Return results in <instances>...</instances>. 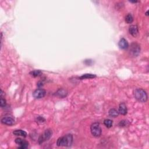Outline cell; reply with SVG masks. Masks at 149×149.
Returning a JSON list of instances; mask_svg holds the SVG:
<instances>
[{
    "mask_svg": "<svg viewBox=\"0 0 149 149\" xmlns=\"http://www.w3.org/2000/svg\"><path fill=\"white\" fill-rule=\"evenodd\" d=\"M108 113H109V116H111V117H114V118L117 117L119 114V112L115 108L111 109L109 111Z\"/></svg>",
    "mask_w": 149,
    "mask_h": 149,
    "instance_id": "5bb4252c",
    "label": "cell"
},
{
    "mask_svg": "<svg viewBox=\"0 0 149 149\" xmlns=\"http://www.w3.org/2000/svg\"><path fill=\"white\" fill-rule=\"evenodd\" d=\"M15 143L19 145V148L22 149H26L29 146V143L26 141V140H23L20 138H17L15 140Z\"/></svg>",
    "mask_w": 149,
    "mask_h": 149,
    "instance_id": "ba28073f",
    "label": "cell"
},
{
    "mask_svg": "<svg viewBox=\"0 0 149 149\" xmlns=\"http://www.w3.org/2000/svg\"><path fill=\"white\" fill-rule=\"evenodd\" d=\"M73 143V136L71 134H66L63 137L59 138L57 142L58 146H71Z\"/></svg>",
    "mask_w": 149,
    "mask_h": 149,
    "instance_id": "6da1fadb",
    "label": "cell"
},
{
    "mask_svg": "<svg viewBox=\"0 0 149 149\" xmlns=\"http://www.w3.org/2000/svg\"><path fill=\"white\" fill-rule=\"evenodd\" d=\"M56 94H57V96H58L59 97L64 98V97L67 96V92L65 90L63 89H60L58 90L57 92L56 93Z\"/></svg>",
    "mask_w": 149,
    "mask_h": 149,
    "instance_id": "7c38bea8",
    "label": "cell"
},
{
    "mask_svg": "<svg viewBox=\"0 0 149 149\" xmlns=\"http://www.w3.org/2000/svg\"><path fill=\"white\" fill-rule=\"evenodd\" d=\"M134 96L138 101L141 103H145L147 100V94L142 89H136L134 91Z\"/></svg>",
    "mask_w": 149,
    "mask_h": 149,
    "instance_id": "7a4b0ae2",
    "label": "cell"
},
{
    "mask_svg": "<svg viewBox=\"0 0 149 149\" xmlns=\"http://www.w3.org/2000/svg\"><path fill=\"white\" fill-rule=\"evenodd\" d=\"M140 52V47L138 43H133L131 44L130 48V53L134 57H137Z\"/></svg>",
    "mask_w": 149,
    "mask_h": 149,
    "instance_id": "5b68a950",
    "label": "cell"
},
{
    "mask_svg": "<svg viewBox=\"0 0 149 149\" xmlns=\"http://www.w3.org/2000/svg\"><path fill=\"white\" fill-rule=\"evenodd\" d=\"M146 15H147H147H148V11L146 12Z\"/></svg>",
    "mask_w": 149,
    "mask_h": 149,
    "instance_id": "7402d4cb",
    "label": "cell"
},
{
    "mask_svg": "<svg viewBox=\"0 0 149 149\" xmlns=\"http://www.w3.org/2000/svg\"><path fill=\"white\" fill-rule=\"evenodd\" d=\"M1 122L4 125L11 126L15 123V119L12 115H5L1 119Z\"/></svg>",
    "mask_w": 149,
    "mask_h": 149,
    "instance_id": "8992f818",
    "label": "cell"
},
{
    "mask_svg": "<svg viewBox=\"0 0 149 149\" xmlns=\"http://www.w3.org/2000/svg\"><path fill=\"white\" fill-rule=\"evenodd\" d=\"M104 125L107 128H110L112 127V126H113V122L112 120L109 119H105L104 121Z\"/></svg>",
    "mask_w": 149,
    "mask_h": 149,
    "instance_id": "e0dca14e",
    "label": "cell"
},
{
    "mask_svg": "<svg viewBox=\"0 0 149 149\" xmlns=\"http://www.w3.org/2000/svg\"><path fill=\"white\" fill-rule=\"evenodd\" d=\"M118 45L119 48L121 49H125L128 48V47H129V44H128V42L126 39L122 38L119 40Z\"/></svg>",
    "mask_w": 149,
    "mask_h": 149,
    "instance_id": "30bf717a",
    "label": "cell"
},
{
    "mask_svg": "<svg viewBox=\"0 0 149 149\" xmlns=\"http://www.w3.org/2000/svg\"><path fill=\"white\" fill-rule=\"evenodd\" d=\"M133 21V18L130 14H128L125 17V22L128 24L132 23Z\"/></svg>",
    "mask_w": 149,
    "mask_h": 149,
    "instance_id": "2e32d148",
    "label": "cell"
},
{
    "mask_svg": "<svg viewBox=\"0 0 149 149\" xmlns=\"http://www.w3.org/2000/svg\"><path fill=\"white\" fill-rule=\"evenodd\" d=\"M96 77V74H90V73H87L83 74L82 76H80V79H92Z\"/></svg>",
    "mask_w": 149,
    "mask_h": 149,
    "instance_id": "9a60e30c",
    "label": "cell"
},
{
    "mask_svg": "<svg viewBox=\"0 0 149 149\" xmlns=\"http://www.w3.org/2000/svg\"><path fill=\"white\" fill-rule=\"evenodd\" d=\"M90 130L92 135L96 138L100 137L101 134V133H102V130H101L100 124L98 122L93 123L92 125H91Z\"/></svg>",
    "mask_w": 149,
    "mask_h": 149,
    "instance_id": "3957f363",
    "label": "cell"
},
{
    "mask_svg": "<svg viewBox=\"0 0 149 149\" xmlns=\"http://www.w3.org/2000/svg\"><path fill=\"white\" fill-rule=\"evenodd\" d=\"M37 121H38V122H44L45 119L44 118H43V117H39L37 118Z\"/></svg>",
    "mask_w": 149,
    "mask_h": 149,
    "instance_id": "44dd1931",
    "label": "cell"
},
{
    "mask_svg": "<svg viewBox=\"0 0 149 149\" xmlns=\"http://www.w3.org/2000/svg\"><path fill=\"white\" fill-rule=\"evenodd\" d=\"M6 105V100L5 99L3 98V97H1V100H0V106L1 108H4Z\"/></svg>",
    "mask_w": 149,
    "mask_h": 149,
    "instance_id": "ffe728a7",
    "label": "cell"
},
{
    "mask_svg": "<svg viewBox=\"0 0 149 149\" xmlns=\"http://www.w3.org/2000/svg\"><path fill=\"white\" fill-rule=\"evenodd\" d=\"M53 132L51 129H47L45 130V131L43 133V134H41L39 138V143L41 144L44 142L48 140L52 136Z\"/></svg>",
    "mask_w": 149,
    "mask_h": 149,
    "instance_id": "277c9868",
    "label": "cell"
},
{
    "mask_svg": "<svg viewBox=\"0 0 149 149\" xmlns=\"http://www.w3.org/2000/svg\"><path fill=\"white\" fill-rule=\"evenodd\" d=\"M129 122L127 121V120H122L119 123V125L121 126V127H126V126L129 125Z\"/></svg>",
    "mask_w": 149,
    "mask_h": 149,
    "instance_id": "d6986e66",
    "label": "cell"
},
{
    "mask_svg": "<svg viewBox=\"0 0 149 149\" xmlns=\"http://www.w3.org/2000/svg\"><path fill=\"white\" fill-rule=\"evenodd\" d=\"M46 94V92L45 90L43 89H39L34 91L33 93V96L35 98H43Z\"/></svg>",
    "mask_w": 149,
    "mask_h": 149,
    "instance_id": "52a82bcc",
    "label": "cell"
},
{
    "mask_svg": "<svg viewBox=\"0 0 149 149\" xmlns=\"http://www.w3.org/2000/svg\"><path fill=\"white\" fill-rule=\"evenodd\" d=\"M30 73L32 74L33 76H34V77H36V76L40 75V74L41 73V71H39V70H35V71L31 72Z\"/></svg>",
    "mask_w": 149,
    "mask_h": 149,
    "instance_id": "ac0fdd59",
    "label": "cell"
},
{
    "mask_svg": "<svg viewBox=\"0 0 149 149\" xmlns=\"http://www.w3.org/2000/svg\"><path fill=\"white\" fill-rule=\"evenodd\" d=\"M129 33L134 37H137L139 34V29L137 25H131L129 28Z\"/></svg>",
    "mask_w": 149,
    "mask_h": 149,
    "instance_id": "9c48e42d",
    "label": "cell"
},
{
    "mask_svg": "<svg viewBox=\"0 0 149 149\" xmlns=\"http://www.w3.org/2000/svg\"><path fill=\"white\" fill-rule=\"evenodd\" d=\"M13 133L15 136H23V137H26L27 133L23 130H14Z\"/></svg>",
    "mask_w": 149,
    "mask_h": 149,
    "instance_id": "4fadbf2b",
    "label": "cell"
},
{
    "mask_svg": "<svg viewBox=\"0 0 149 149\" xmlns=\"http://www.w3.org/2000/svg\"><path fill=\"white\" fill-rule=\"evenodd\" d=\"M127 111L128 109L126 104L124 103H121L119 107V113L121 115H125L127 114Z\"/></svg>",
    "mask_w": 149,
    "mask_h": 149,
    "instance_id": "8fae6325",
    "label": "cell"
}]
</instances>
